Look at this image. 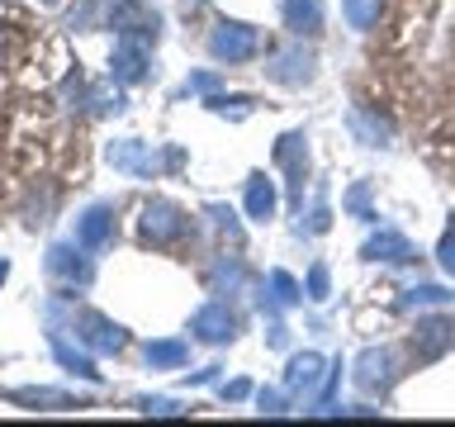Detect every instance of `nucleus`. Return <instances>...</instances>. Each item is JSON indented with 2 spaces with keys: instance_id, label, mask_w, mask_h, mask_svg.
<instances>
[{
  "instance_id": "obj_11",
  "label": "nucleus",
  "mask_w": 455,
  "mask_h": 427,
  "mask_svg": "<svg viewBox=\"0 0 455 427\" xmlns=\"http://www.w3.org/2000/svg\"><path fill=\"white\" fill-rule=\"evenodd\" d=\"M247 209H251V219H270V209H275V190H270L266 176H251V185H247Z\"/></svg>"
},
{
  "instance_id": "obj_17",
  "label": "nucleus",
  "mask_w": 455,
  "mask_h": 427,
  "mask_svg": "<svg viewBox=\"0 0 455 427\" xmlns=\"http://www.w3.org/2000/svg\"><path fill=\"white\" fill-rule=\"evenodd\" d=\"M148 361H152V366H180V361H185V347H180V342H152V347H148Z\"/></svg>"
},
{
  "instance_id": "obj_2",
  "label": "nucleus",
  "mask_w": 455,
  "mask_h": 427,
  "mask_svg": "<svg viewBox=\"0 0 455 427\" xmlns=\"http://www.w3.org/2000/svg\"><path fill=\"white\" fill-rule=\"evenodd\" d=\"M109 77L119 81V85H133V81H142L148 77V48H142L138 38H119L114 43V57H109Z\"/></svg>"
},
{
  "instance_id": "obj_18",
  "label": "nucleus",
  "mask_w": 455,
  "mask_h": 427,
  "mask_svg": "<svg viewBox=\"0 0 455 427\" xmlns=\"http://www.w3.org/2000/svg\"><path fill=\"white\" fill-rule=\"evenodd\" d=\"M441 266H446L451 276H455V233H451L446 242H441Z\"/></svg>"
},
{
  "instance_id": "obj_20",
  "label": "nucleus",
  "mask_w": 455,
  "mask_h": 427,
  "mask_svg": "<svg viewBox=\"0 0 455 427\" xmlns=\"http://www.w3.org/2000/svg\"><path fill=\"white\" fill-rule=\"evenodd\" d=\"M275 290H280L284 304H290V299H294V280H290V276H275Z\"/></svg>"
},
{
  "instance_id": "obj_14",
  "label": "nucleus",
  "mask_w": 455,
  "mask_h": 427,
  "mask_svg": "<svg viewBox=\"0 0 455 427\" xmlns=\"http://www.w3.org/2000/svg\"><path fill=\"white\" fill-rule=\"evenodd\" d=\"M361 384H365V390L389 384V351H365L361 356Z\"/></svg>"
},
{
  "instance_id": "obj_16",
  "label": "nucleus",
  "mask_w": 455,
  "mask_h": 427,
  "mask_svg": "<svg viewBox=\"0 0 455 427\" xmlns=\"http://www.w3.org/2000/svg\"><path fill=\"white\" fill-rule=\"evenodd\" d=\"M318 356H299V361L290 366V384L294 390H313V384H318Z\"/></svg>"
},
{
  "instance_id": "obj_5",
  "label": "nucleus",
  "mask_w": 455,
  "mask_h": 427,
  "mask_svg": "<svg viewBox=\"0 0 455 427\" xmlns=\"http://www.w3.org/2000/svg\"><path fill=\"white\" fill-rule=\"evenodd\" d=\"M180 228H185L180 209L166 205V199H152V205L142 209V238H148V242H171Z\"/></svg>"
},
{
  "instance_id": "obj_13",
  "label": "nucleus",
  "mask_w": 455,
  "mask_h": 427,
  "mask_svg": "<svg viewBox=\"0 0 455 427\" xmlns=\"http://www.w3.org/2000/svg\"><path fill=\"white\" fill-rule=\"evenodd\" d=\"M270 77H275V81H308L313 77V57L308 52H284L280 67L270 71Z\"/></svg>"
},
{
  "instance_id": "obj_21",
  "label": "nucleus",
  "mask_w": 455,
  "mask_h": 427,
  "mask_svg": "<svg viewBox=\"0 0 455 427\" xmlns=\"http://www.w3.org/2000/svg\"><path fill=\"white\" fill-rule=\"evenodd\" d=\"M5 276H10V262H0V285H5Z\"/></svg>"
},
{
  "instance_id": "obj_22",
  "label": "nucleus",
  "mask_w": 455,
  "mask_h": 427,
  "mask_svg": "<svg viewBox=\"0 0 455 427\" xmlns=\"http://www.w3.org/2000/svg\"><path fill=\"white\" fill-rule=\"evenodd\" d=\"M48 5H57V0H48Z\"/></svg>"
},
{
  "instance_id": "obj_4",
  "label": "nucleus",
  "mask_w": 455,
  "mask_h": 427,
  "mask_svg": "<svg viewBox=\"0 0 455 427\" xmlns=\"http://www.w3.org/2000/svg\"><path fill=\"white\" fill-rule=\"evenodd\" d=\"M114 238V209H105V205H91L76 219V247H85V252H100L105 242Z\"/></svg>"
},
{
  "instance_id": "obj_7",
  "label": "nucleus",
  "mask_w": 455,
  "mask_h": 427,
  "mask_svg": "<svg viewBox=\"0 0 455 427\" xmlns=\"http://www.w3.org/2000/svg\"><path fill=\"white\" fill-rule=\"evenodd\" d=\"M284 24L294 34H323V0H284Z\"/></svg>"
},
{
  "instance_id": "obj_12",
  "label": "nucleus",
  "mask_w": 455,
  "mask_h": 427,
  "mask_svg": "<svg viewBox=\"0 0 455 427\" xmlns=\"http://www.w3.org/2000/svg\"><path fill=\"white\" fill-rule=\"evenodd\" d=\"M418 333H422V356H436V351L455 347V323H422Z\"/></svg>"
},
{
  "instance_id": "obj_10",
  "label": "nucleus",
  "mask_w": 455,
  "mask_h": 427,
  "mask_svg": "<svg viewBox=\"0 0 455 427\" xmlns=\"http://www.w3.org/2000/svg\"><path fill=\"white\" fill-rule=\"evenodd\" d=\"M48 342H52V351H57V361H62L67 370H76V375H85V380H95V375H100V370L91 366V356H81V351H71L62 333H52Z\"/></svg>"
},
{
  "instance_id": "obj_8",
  "label": "nucleus",
  "mask_w": 455,
  "mask_h": 427,
  "mask_svg": "<svg viewBox=\"0 0 455 427\" xmlns=\"http://www.w3.org/2000/svg\"><path fill=\"white\" fill-rule=\"evenodd\" d=\"M48 270H52L57 280H71V285L91 280V266H85L81 256H76V247H67V242H57V247L48 252Z\"/></svg>"
},
{
  "instance_id": "obj_15",
  "label": "nucleus",
  "mask_w": 455,
  "mask_h": 427,
  "mask_svg": "<svg viewBox=\"0 0 455 427\" xmlns=\"http://www.w3.org/2000/svg\"><path fill=\"white\" fill-rule=\"evenodd\" d=\"M341 5H347V20H351V28H375V24H379L384 0H341Z\"/></svg>"
},
{
  "instance_id": "obj_3",
  "label": "nucleus",
  "mask_w": 455,
  "mask_h": 427,
  "mask_svg": "<svg viewBox=\"0 0 455 427\" xmlns=\"http://www.w3.org/2000/svg\"><path fill=\"white\" fill-rule=\"evenodd\" d=\"M76 337L85 342V347H95V351H119L128 342L119 323H109L105 313H91V309L76 313Z\"/></svg>"
},
{
  "instance_id": "obj_9",
  "label": "nucleus",
  "mask_w": 455,
  "mask_h": 427,
  "mask_svg": "<svg viewBox=\"0 0 455 427\" xmlns=\"http://www.w3.org/2000/svg\"><path fill=\"white\" fill-rule=\"evenodd\" d=\"M109 162L119 166V171H152L156 157H148L138 142H119V148H109Z\"/></svg>"
},
{
  "instance_id": "obj_19",
  "label": "nucleus",
  "mask_w": 455,
  "mask_h": 427,
  "mask_svg": "<svg viewBox=\"0 0 455 427\" xmlns=\"http://www.w3.org/2000/svg\"><path fill=\"white\" fill-rule=\"evenodd\" d=\"M308 285H313V299H323V290H327V270H323V266H313Z\"/></svg>"
},
{
  "instance_id": "obj_6",
  "label": "nucleus",
  "mask_w": 455,
  "mask_h": 427,
  "mask_svg": "<svg viewBox=\"0 0 455 427\" xmlns=\"http://www.w3.org/2000/svg\"><path fill=\"white\" fill-rule=\"evenodd\" d=\"M190 327H195V333L204 337V342H228L237 323H233V313H228L223 304H204V309L195 313V323H190Z\"/></svg>"
},
{
  "instance_id": "obj_1",
  "label": "nucleus",
  "mask_w": 455,
  "mask_h": 427,
  "mask_svg": "<svg viewBox=\"0 0 455 427\" xmlns=\"http://www.w3.org/2000/svg\"><path fill=\"white\" fill-rule=\"evenodd\" d=\"M256 28L251 24H237V20H223L219 28L209 34V52L219 57V62H247V57L256 52Z\"/></svg>"
}]
</instances>
